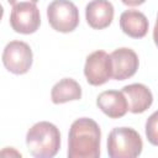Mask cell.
Segmentation results:
<instances>
[{"mask_svg": "<svg viewBox=\"0 0 158 158\" xmlns=\"http://www.w3.org/2000/svg\"><path fill=\"white\" fill-rule=\"evenodd\" d=\"M101 131L99 125L89 117L75 120L68 135L69 158H99Z\"/></svg>", "mask_w": 158, "mask_h": 158, "instance_id": "6da1fadb", "label": "cell"}, {"mask_svg": "<svg viewBox=\"0 0 158 158\" xmlns=\"http://www.w3.org/2000/svg\"><path fill=\"white\" fill-rule=\"evenodd\" d=\"M26 146L36 158H52L60 148V132L56 125L40 121L27 131Z\"/></svg>", "mask_w": 158, "mask_h": 158, "instance_id": "7a4b0ae2", "label": "cell"}, {"mask_svg": "<svg viewBox=\"0 0 158 158\" xmlns=\"http://www.w3.org/2000/svg\"><path fill=\"white\" fill-rule=\"evenodd\" d=\"M139 133L131 127H115L107 137V153L111 158H135L142 152Z\"/></svg>", "mask_w": 158, "mask_h": 158, "instance_id": "3957f363", "label": "cell"}, {"mask_svg": "<svg viewBox=\"0 0 158 158\" xmlns=\"http://www.w3.org/2000/svg\"><path fill=\"white\" fill-rule=\"evenodd\" d=\"M47 19L53 30L68 33L79 25V10L70 0H53L47 7Z\"/></svg>", "mask_w": 158, "mask_h": 158, "instance_id": "277c9868", "label": "cell"}, {"mask_svg": "<svg viewBox=\"0 0 158 158\" xmlns=\"http://www.w3.org/2000/svg\"><path fill=\"white\" fill-rule=\"evenodd\" d=\"M32 49L22 41L9 42L2 52V63L5 68L17 75L25 74L32 65Z\"/></svg>", "mask_w": 158, "mask_h": 158, "instance_id": "5b68a950", "label": "cell"}, {"mask_svg": "<svg viewBox=\"0 0 158 158\" xmlns=\"http://www.w3.org/2000/svg\"><path fill=\"white\" fill-rule=\"evenodd\" d=\"M10 25L17 33H35L41 25V15L36 4L21 2L12 6L10 14Z\"/></svg>", "mask_w": 158, "mask_h": 158, "instance_id": "8992f818", "label": "cell"}, {"mask_svg": "<svg viewBox=\"0 0 158 158\" xmlns=\"http://www.w3.org/2000/svg\"><path fill=\"white\" fill-rule=\"evenodd\" d=\"M84 75L90 85L99 86L112 78L111 58L105 51H95L86 57Z\"/></svg>", "mask_w": 158, "mask_h": 158, "instance_id": "52a82bcc", "label": "cell"}, {"mask_svg": "<svg viewBox=\"0 0 158 158\" xmlns=\"http://www.w3.org/2000/svg\"><path fill=\"white\" fill-rule=\"evenodd\" d=\"M111 67H112V78L116 80H125L136 74L139 60L135 51L127 47L117 48L111 54Z\"/></svg>", "mask_w": 158, "mask_h": 158, "instance_id": "ba28073f", "label": "cell"}, {"mask_svg": "<svg viewBox=\"0 0 158 158\" xmlns=\"http://www.w3.org/2000/svg\"><path fill=\"white\" fill-rule=\"evenodd\" d=\"M96 105L110 118H120L128 111V104L125 94L118 90H106L96 98Z\"/></svg>", "mask_w": 158, "mask_h": 158, "instance_id": "9c48e42d", "label": "cell"}, {"mask_svg": "<svg viewBox=\"0 0 158 158\" xmlns=\"http://www.w3.org/2000/svg\"><path fill=\"white\" fill-rule=\"evenodd\" d=\"M85 19L91 28H106L112 22L114 6L109 0H91L85 7Z\"/></svg>", "mask_w": 158, "mask_h": 158, "instance_id": "30bf717a", "label": "cell"}, {"mask_svg": "<svg viewBox=\"0 0 158 158\" xmlns=\"http://www.w3.org/2000/svg\"><path fill=\"white\" fill-rule=\"evenodd\" d=\"M122 93L125 94L128 104V111L132 114H142L147 109L151 107L153 102L152 91L141 83H133L122 88Z\"/></svg>", "mask_w": 158, "mask_h": 158, "instance_id": "8fae6325", "label": "cell"}, {"mask_svg": "<svg viewBox=\"0 0 158 158\" xmlns=\"http://www.w3.org/2000/svg\"><path fill=\"white\" fill-rule=\"evenodd\" d=\"M148 20L138 10H126L120 16V27L122 32L132 38H142L148 32Z\"/></svg>", "mask_w": 158, "mask_h": 158, "instance_id": "7c38bea8", "label": "cell"}, {"mask_svg": "<svg viewBox=\"0 0 158 158\" xmlns=\"http://www.w3.org/2000/svg\"><path fill=\"white\" fill-rule=\"evenodd\" d=\"M81 98V88L78 81L72 78H63L56 83L51 91L53 104H64L68 101L79 100Z\"/></svg>", "mask_w": 158, "mask_h": 158, "instance_id": "4fadbf2b", "label": "cell"}, {"mask_svg": "<svg viewBox=\"0 0 158 158\" xmlns=\"http://www.w3.org/2000/svg\"><path fill=\"white\" fill-rule=\"evenodd\" d=\"M146 137L151 144L158 146V110L146 121Z\"/></svg>", "mask_w": 158, "mask_h": 158, "instance_id": "5bb4252c", "label": "cell"}, {"mask_svg": "<svg viewBox=\"0 0 158 158\" xmlns=\"http://www.w3.org/2000/svg\"><path fill=\"white\" fill-rule=\"evenodd\" d=\"M121 1L127 6H138V5H142L146 0H121Z\"/></svg>", "mask_w": 158, "mask_h": 158, "instance_id": "9a60e30c", "label": "cell"}, {"mask_svg": "<svg viewBox=\"0 0 158 158\" xmlns=\"http://www.w3.org/2000/svg\"><path fill=\"white\" fill-rule=\"evenodd\" d=\"M38 0H7V2L12 6L17 5V4H21V2H32V4H36Z\"/></svg>", "mask_w": 158, "mask_h": 158, "instance_id": "2e32d148", "label": "cell"}, {"mask_svg": "<svg viewBox=\"0 0 158 158\" xmlns=\"http://www.w3.org/2000/svg\"><path fill=\"white\" fill-rule=\"evenodd\" d=\"M153 40H154L156 46L158 47V16H157V21H156V25L153 28Z\"/></svg>", "mask_w": 158, "mask_h": 158, "instance_id": "e0dca14e", "label": "cell"}]
</instances>
